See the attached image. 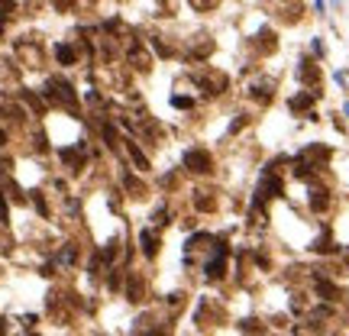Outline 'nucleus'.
<instances>
[{
	"mask_svg": "<svg viewBox=\"0 0 349 336\" xmlns=\"http://www.w3.org/2000/svg\"><path fill=\"white\" fill-rule=\"evenodd\" d=\"M330 207H333V194H330V188H324V184L313 181L310 191H307V210H310L313 217H324Z\"/></svg>",
	"mask_w": 349,
	"mask_h": 336,
	"instance_id": "9d476101",
	"label": "nucleus"
},
{
	"mask_svg": "<svg viewBox=\"0 0 349 336\" xmlns=\"http://www.w3.org/2000/svg\"><path fill=\"white\" fill-rule=\"evenodd\" d=\"M120 184H123L126 197H133V200H146V197H149V184H146V175L133 172L129 165L120 168Z\"/></svg>",
	"mask_w": 349,
	"mask_h": 336,
	"instance_id": "6e6552de",
	"label": "nucleus"
},
{
	"mask_svg": "<svg viewBox=\"0 0 349 336\" xmlns=\"http://www.w3.org/2000/svg\"><path fill=\"white\" fill-rule=\"evenodd\" d=\"M55 7H58V10H72L75 0H55Z\"/></svg>",
	"mask_w": 349,
	"mask_h": 336,
	"instance_id": "4be33fe9",
	"label": "nucleus"
},
{
	"mask_svg": "<svg viewBox=\"0 0 349 336\" xmlns=\"http://www.w3.org/2000/svg\"><path fill=\"white\" fill-rule=\"evenodd\" d=\"M230 255H233V246L223 233H217V240L211 243V249L200 255V275L204 281H226L230 278Z\"/></svg>",
	"mask_w": 349,
	"mask_h": 336,
	"instance_id": "f257e3e1",
	"label": "nucleus"
},
{
	"mask_svg": "<svg viewBox=\"0 0 349 336\" xmlns=\"http://www.w3.org/2000/svg\"><path fill=\"white\" fill-rule=\"evenodd\" d=\"M126 61L136 68V72H152V52L146 49L143 39H133L126 49Z\"/></svg>",
	"mask_w": 349,
	"mask_h": 336,
	"instance_id": "9b49d317",
	"label": "nucleus"
},
{
	"mask_svg": "<svg viewBox=\"0 0 349 336\" xmlns=\"http://www.w3.org/2000/svg\"><path fill=\"white\" fill-rule=\"evenodd\" d=\"M120 149L129 155V162H133L129 168H133V172H139V175H149V172H152V158L146 155V149L139 146V139L123 136V139H120Z\"/></svg>",
	"mask_w": 349,
	"mask_h": 336,
	"instance_id": "1a4fd4ad",
	"label": "nucleus"
},
{
	"mask_svg": "<svg viewBox=\"0 0 349 336\" xmlns=\"http://www.w3.org/2000/svg\"><path fill=\"white\" fill-rule=\"evenodd\" d=\"M0 117H4V107H0Z\"/></svg>",
	"mask_w": 349,
	"mask_h": 336,
	"instance_id": "393cba45",
	"label": "nucleus"
},
{
	"mask_svg": "<svg viewBox=\"0 0 349 336\" xmlns=\"http://www.w3.org/2000/svg\"><path fill=\"white\" fill-rule=\"evenodd\" d=\"M55 58H58V65L72 68V65H78V49L72 46V42H58V46H55Z\"/></svg>",
	"mask_w": 349,
	"mask_h": 336,
	"instance_id": "dca6fc26",
	"label": "nucleus"
},
{
	"mask_svg": "<svg viewBox=\"0 0 349 336\" xmlns=\"http://www.w3.org/2000/svg\"><path fill=\"white\" fill-rule=\"evenodd\" d=\"M239 330L249 333V336H259V333H265V326H262L259 317H242V320H239Z\"/></svg>",
	"mask_w": 349,
	"mask_h": 336,
	"instance_id": "a211bd4d",
	"label": "nucleus"
},
{
	"mask_svg": "<svg viewBox=\"0 0 349 336\" xmlns=\"http://www.w3.org/2000/svg\"><path fill=\"white\" fill-rule=\"evenodd\" d=\"M317 97H320L317 91H298L291 100H288V110H291L294 117H301V113L307 117V113H313L310 107H313V100H317Z\"/></svg>",
	"mask_w": 349,
	"mask_h": 336,
	"instance_id": "f8f14e48",
	"label": "nucleus"
},
{
	"mask_svg": "<svg viewBox=\"0 0 349 336\" xmlns=\"http://www.w3.org/2000/svg\"><path fill=\"white\" fill-rule=\"evenodd\" d=\"M7 223H10V207H7L4 194H0V226H7Z\"/></svg>",
	"mask_w": 349,
	"mask_h": 336,
	"instance_id": "412c9836",
	"label": "nucleus"
},
{
	"mask_svg": "<svg viewBox=\"0 0 349 336\" xmlns=\"http://www.w3.org/2000/svg\"><path fill=\"white\" fill-rule=\"evenodd\" d=\"M0 39H4V23H0Z\"/></svg>",
	"mask_w": 349,
	"mask_h": 336,
	"instance_id": "b1692460",
	"label": "nucleus"
},
{
	"mask_svg": "<svg viewBox=\"0 0 349 336\" xmlns=\"http://www.w3.org/2000/svg\"><path fill=\"white\" fill-rule=\"evenodd\" d=\"M310 249H313V252H317V255H336V252H339V246L333 243V236H330V233H327V229H324V233H320V236H317V240H313V243H310Z\"/></svg>",
	"mask_w": 349,
	"mask_h": 336,
	"instance_id": "2eb2a0df",
	"label": "nucleus"
},
{
	"mask_svg": "<svg viewBox=\"0 0 349 336\" xmlns=\"http://www.w3.org/2000/svg\"><path fill=\"white\" fill-rule=\"evenodd\" d=\"M181 172L191 175V178H197V181H211L214 175H217V158L214 152L207 146H188L185 152H181Z\"/></svg>",
	"mask_w": 349,
	"mask_h": 336,
	"instance_id": "f03ea898",
	"label": "nucleus"
},
{
	"mask_svg": "<svg viewBox=\"0 0 349 336\" xmlns=\"http://www.w3.org/2000/svg\"><path fill=\"white\" fill-rule=\"evenodd\" d=\"M217 4H220V0H191V7H194L197 13H207V10H214Z\"/></svg>",
	"mask_w": 349,
	"mask_h": 336,
	"instance_id": "aec40b11",
	"label": "nucleus"
},
{
	"mask_svg": "<svg viewBox=\"0 0 349 336\" xmlns=\"http://www.w3.org/2000/svg\"><path fill=\"white\" fill-rule=\"evenodd\" d=\"M16 13V0H0V23H7Z\"/></svg>",
	"mask_w": 349,
	"mask_h": 336,
	"instance_id": "6ab92c4d",
	"label": "nucleus"
},
{
	"mask_svg": "<svg viewBox=\"0 0 349 336\" xmlns=\"http://www.w3.org/2000/svg\"><path fill=\"white\" fill-rule=\"evenodd\" d=\"M246 100L256 104V107H268V104L275 100V78H252V81L246 84Z\"/></svg>",
	"mask_w": 349,
	"mask_h": 336,
	"instance_id": "423d86ee",
	"label": "nucleus"
},
{
	"mask_svg": "<svg viewBox=\"0 0 349 336\" xmlns=\"http://www.w3.org/2000/svg\"><path fill=\"white\" fill-rule=\"evenodd\" d=\"M333 4H339V0H333Z\"/></svg>",
	"mask_w": 349,
	"mask_h": 336,
	"instance_id": "a878e982",
	"label": "nucleus"
},
{
	"mask_svg": "<svg viewBox=\"0 0 349 336\" xmlns=\"http://www.w3.org/2000/svg\"><path fill=\"white\" fill-rule=\"evenodd\" d=\"M4 333H7V323H4V320H0V336H4Z\"/></svg>",
	"mask_w": 349,
	"mask_h": 336,
	"instance_id": "5701e85b",
	"label": "nucleus"
},
{
	"mask_svg": "<svg viewBox=\"0 0 349 336\" xmlns=\"http://www.w3.org/2000/svg\"><path fill=\"white\" fill-rule=\"evenodd\" d=\"M298 78H301V84H307L310 91L320 94V68L313 65L310 58H301V61H298Z\"/></svg>",
	"mask_w": 349,
	"mask_h": 336,
	"instance_id": "ddd939ff",
	"label": "nucleus"
},
{
	"mask_svg": "<svg viewBox=\"0 0 349 336\" xmlns=\"http://www.w3.org/2000/svg\"><path fill=\"white\" fill-rule=\"evenodd\" d=\"M55 262L62 265V268H72V265L78 262V246L75 243H62V249L55 252Z\"/></svg>",
	"mask_w": 349,
	"mask_h": 336,
	"instance_id": "f3484780",
	"label": "nucleus"
},
{
	"mask_svg": "<svg viewBox=\"0 0 349 336\" xmlns=\"http://www.w3.org/2000/svg\"><path fill=\"white\" fill-rule=\"evenodd\" d=\"M191 81H194V97L200 94L204 100H220V97L230 91V78H226L220 68H211V65H200L194 75H191Z\"/></svg>",
	"mask_w": 349,
	"mask_h": 336,
	"instance_id": "7ed1b4c3",
	"label": "nucleus"
},
{
	"mask_svg": "<svg viewBox=\"0 0 349 336\" xmlns=\"http://www.w3.org/2000/svg\"><path fill=\"white\" fill-rule=\"evenodd\" d=\"M220 207H223V197H220V194H217L214 188H204V184L191 188V210H194L197 217L220 214Z\"/></svg>",
	"mask_w": 349,
	"mask_h": 336,
	"instance_id": "20e7f679",
	"label": "nucleus"
},
{
	"mask_svg": "<svg viewBox=\"0 0 349 336\" xmlns=\"http://www.w3.org/2000/svg\"><path fill=\"white\" fill-rule=\"evenodd\" d=\"M123 297L129 300V304H143V300H149V281H146L143 272L123 268Z\"/></svg>",
	"mask_w": 349,
	"mask_h": 336,
	"instance_id": "39448f33",
	"label": "nucleus"
},
{
	"mask_svg": "<svg viewBox=\"0 0 349 336\" xmlns=\"http://www.w3.org/2000/svg\"><path fill=\"white\" fill-rule=\"evenodd\" d=\"M252 126V117H249V110H236L233 113V120H230V126H226V132L223 136L226 139H233V136H239L242 129H249Z\"/></svg>",
	"mask_w": 349,
	"mask_h": 336,
	"instance_id": "4468645a",
	"label": "nucleus"
},
{
	"mask_svg": "<svg viewBox=\"0 0 349 336\" xmlns=\"http://www.w3.org/2000/svg\"><path fill=\"white\" fill-rule=\"evenodd\" d=\"M136 243H139V252H143V259H146V262H155V259H159V252H162V229H155L152 223L139 226Z\"/></svg>",
	"mask_w": 349,
	"mask_h": 336,
	"instance_id": "0eeeda50",
	"label": "nucleus"
}]
</instances>
